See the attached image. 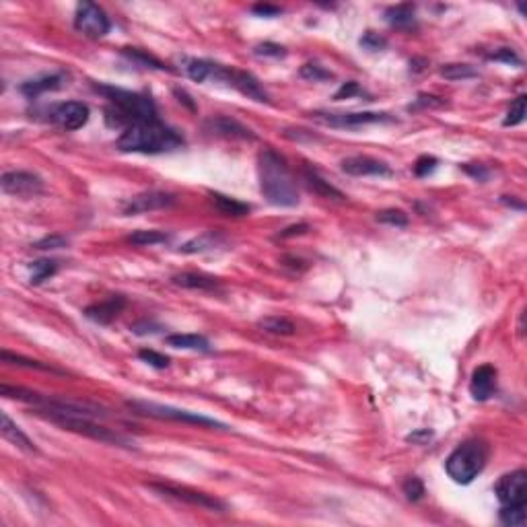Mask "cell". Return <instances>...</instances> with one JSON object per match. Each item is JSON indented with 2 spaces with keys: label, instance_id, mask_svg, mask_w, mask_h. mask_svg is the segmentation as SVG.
<instances>
[{
  "label": "cell",
  "instance_id": "4dcf8cb0",
  "mask_svg": "<svg viewBox=\"0 0 527 527\" xmlns=\"http://www.w3.org/2000/svg\"><path fill=\"white\" fill-rule=\"evenodd\" d=\"M169 237L167 233L163 231H134L130 237H128V241L132 243V245H140V248H150V245H159V243H167Z\"/></svg>",
  "mask_w": 527,
  "mask_h": 527
},
{
  "label": "cell",
  "instance_id": "83f0119b",
  "mask_svg": "<svg viewBox=\"0 0 527 527\" xmlns=\"http://www.w3.org/2000/svg\"><path fill=\"white\" fill-rule=\"evenodd\" d=\"M165 342L173 348H184V350H209L211 348V342L198 334H171L165 338Z\"/></svg>",
  "mask_w": 527,
  "mask_h": 527
},
{
  "label": "cell",
  "instance_id": "d6a6232c",
  "mask_svg": "<svg viewBox=\"0 0 527 527\" xmlns=\"http://www.w3.org/2000/svg\"><path fill=\"white\" fill-rule=\"evenodd\" d=\"M478 72L470 66V64H445L441 68V77L447 81H464V79H472Z\"/></svg>",
  "mask_w": 527,
  "mask_h": 527
},
{
  "label": "cell",
  "instance_id": "e575fe53",
  "mask_svg": "<svg viewBox=\"0 0 527 527\" xmlns=\"http://www.w3.org/2000/svg\"><path fill=\"white\" fill-rule=\"evenodd\" d=\"M124 56H128L134 62L147 66V68H157V70H165L167 68L165 64L161 62V60H157L155 56H150V54L143 52V50H136V48H124Z\"/></svg>",
  "mask_w": 527,
  "mask_h": 527
},
{
  "label": "cell",
  "instance_id": "6da1fadb",
  "mask_svg": "<svg viewBox=\"0 0 527 527\" xmlns=\"http://www.w3.org/2000/svg\"><path fill=\"white\" fill-rule=\"evenodd\" d=\"M257 177H260V192L270 204L282 206V209L299 204L295 177L287 165V161L272 148H264L260 152Z\"/></svg>",
  "mask_w": 527,
  "mask_h": 527
},
{
  "label": "cell",
  "instance_id": "60d3db41",
  "mask_svg": "<svg viewBox=\"0 0 527 527\" xmlns=\"http://www.w3.org/2000/svg\"><path fill=\"white\" fill-rule=\"evenodd\" d=\"M490 60H497V62H505V64H521V60L517 58V54L513 52V50H509V48H503V50H499V52H494V54H490L488 56Z\"/></svg>",
  "mask_w": 527,
  "mask_h": 527
},
{
  "label": "cell",
  "instance_id": "f6af8a7d",
  "mask_svg": "<svg viewBox=\"0 0 527 527\" xmlns=\"http://www.w3.org/2000/svg\"><path fill=\"white\" fill-rule=\"evenodd\" d=\"M357 93H362L360 91V87L357 83H346L340 91H338L336 95H334V99H344V97H353V95H357Z\"/></svg>",
  "mask_w": 527,
  "mask_h": 527
},
{
  "label": "cell",
  "instance_id": "603a6c76",
  "mask_svg": "<svg viewBox=\"0 0 527 527\" xmlns=\"http://www.w3.org/2000/svg\"><path fill=\"white\" fill-rule=\"evenodd\" d=\"M173 284L182 289H192V291H218L221 289V282L216 278L206 274H194V272L173 276Z\"/></svg>",
  "mask_w": 527,
  "mask_h": 527
},
{
  "label": "cell",
  "instance_id": "5bb4252c",
  "mask_svg": "<svg viewBox=\"0 0 527 527\" xmlns=\"http://www.w3.org/2000/svg\"><path fill=\"white\" fill-rule=\"evenodd\" d=\"M89 106L81 101H66L54 107L52 111V122L58 124L62 130H79L89 122Z\"/></svg>",
  "mask_w": 527,
  "mask_h": 527
},
{
  "label": "cell",
  "instance_id": "836d02e7",
  "mask_svg": "<svg viewBox=\"0 0 527 527\" xmlns=\"http://www.w3.org/2000/svg\"><path fill=\"white\" fill-rule=\"evenodd\" d=\"M526 111H527V97L526 95H519L511 107H509V111H506V118H505V126H519L523 120H526Z\"/></svg>",
  "mask_w": 527,
  "mask_h": 527
},
{
  "label": "cell",
  "instance_id": "5b68a950",
  "mask_svg": "<svg viewBox=\"0 0 527 527\" xmlns=\"http://www.w3.org/2000/svg\"><path fill=\"white\" fill-rule=\"evenodd\" d=\"M488 462V447L482 441H465L445 462L447 476L457 484H470L482 474Z\"/></svg>",
  "mask_w": 527,
  "mask_h": 527
},
{
  "label": "cell",
  "instance_id": "7402d4cb",
  "mask_svg": "<svg viewBox=\"0 0 527 527\" xmlns=\"http://www.w3.org/2000/svg\"><path fill=\"white\" fill-rule=\"evenodd\" d=\"M225 243V235L218 231H209V233H202V235H198V237H194L192 241L188 243H184L182 248H179V252L182 253H204V252H211V250H216V248H221Z\"/></svg>",
  "mask_w": 527,
  "mask_h": 527
},
{
  "label": "cell",
  "instance_id": "9c48e42d",
  "mask_svg": "<svg viewBox=\"0 0 527 527\" xmlns=\"http://www.w3.org/2000/svg\"><path fill=\"white\" fill-rule=\"evenodd\" d=\"M74 27L91 40H99L109 33L111 23L107 13L95 2H81L74 13Z\"/></svg>",
  "mask_w": 527,
  "mask_h": 527
},
{
  "label": "cell",
  "instance_id": "f35d334b",
  "mask_svg": "<svg viewBox=\"0 0 527 527\" xmlns=\"http://www.w3.org/2000/svg\"><path fill=\"white\" fill-rule=\"evenodd\" d=\"M138 357H140V360H145L147 365H150V367H155V369H165V367H169V359L165 357V355H161V353H155V350H140L138 353Z\"/></svg>",
  "mask_w": 527,
  "mask_h": 527
},
{
  "label": "cell",
  "instance_id": "7c38bea8",
  "mask_svg": "<svg viewBox=\"0 0 527 527\" xmlns=\"http://www.w3.org/2000/svg\"><path fill=\"white\" fill-rule=\"evenodd\" d=\"M175 204V196L169 194V192H143V194H136L132 198H128L126 202L122 204V212L126 216L132 214H145V212L152 211H163Z\"/></svg>",
  "mask_w": 527,
  "mask_h": 527
},
{
  "label": "cell",
  "instance_id": "484cf974",
  "mask_svg": "<svg viewBox=\"0 0 527 527\" xmlns=\"http://www.w3.org/2000/svg\"><path fill=\"white\" fill-rule=\"evenodd\" d=\"M385 19L392 27H398V29H410L414 21H416V9L414 4H398V6H392L387 9L385 13Z\"/></svg>",
  "mask_w": 527,
  "mask_h": 527
},
{
  "label": "cell",
  "instance_id": "d590c367",
  "mask_svg": "<svg viewBox=\"0 0 527 527\" xmlns=\"http://www.w3.org/2000/svg\"><path fill=\"white\" fill-rule=\"evenodd\" d=\"M377 221L383 225H392V227H406L408 225V214L398 209H389V211H381L377 214Z\"/></svg>",
  "mask_w": 527,
  "mask_h": 527
},
{
  "label": "cell",
  "instance_id": "44dd1931",
  "mask_svg": "<svg viewBox=\"0 0 527 527\" xmlns=\"http://www.w3.org/2000/svg\"><path fill=\"white\" fill-rule=\"evenodd\" d=\"M303 179H305V184H307V188L317 194V196H321V198H328V200H338V202H342L344 200V194L334 188L330 182H326L317 171L314 169H305L303 171Z\"/></svg>",
  "mask_w": 527,
  "mask_h": 527
},
{
  "label": "cell",
  "instance_id": "2e32d148",
  "mask_svg": "<svg viewBox=\"0 0 527 527\" xmlns=\"http://www.w3.org/2000/svg\"><path fill=\"white\" fill-rule=\"evenodd\" d=\"M497 392V369L490 365H482L472 373L470 381V394L478 401L488 400Z\"/></svg>",
  "mask_w": 527,
  "mask_h": 527
},
{
  "label": "cell",
  "instance_id": "8992f818",
  "mask_svg": "<svg viewBox=\"0 0 527 527\" xmlns=\"http://www.w3.org/2000/svg\"><path fill=\"white\" fill-rule=\"evenodd\" d=\"M126 406L143 416H150V418H159V421H173L184 422V424H198V426H209V428H227V424L209 418L204 414L198 412H190V410H182V408H173V406H163V404H155V401H140V400H128Z\"/></svg>",
  "mask_w": 527,
  "mask_h": 527
},
{
  "label": "cell",
  "instance_id": "4fadbf2b",
  "mask_svg": "<svg viewBox=\"0 0 527 527\" xmlns=\"http://www.w3.org/2000/svg\"><path fill=\"white\" fill-rule=\"evenodd\" d=\"M497 499L501 501V505H517V503H526L527 494V474L523 470L505 474L497 486H494Z\"/></svg>",
  "mask_w": 527,
  "mask_h": 527
},
{
  "label": "cell",
  "instance_id": "3957f363",
  "mask_svg": "<svg viewBox=\"0 0 527 527\" xmlns=\"http://www.w3.org/2000/svg\"><path fill=\"white\" fill-rule=\"evenodd\" d=\"M116 147L122 152H143V155H161L184 147V136L173 128L157 122H140L126 128Z\"/></svg>",
  "mask_w": 527,
  "mask_h": 527
},
{
  "label": "cell",
  "instance_id": "ba28073f",
  "mask_svg": "<svg viewBox=\"0 0 527 527\" xmlns=\"http://www.w3.org/2000/svg\"><path fill=\"white\" fill-rule=\"evenodd\" d=\"M212 79H214V81H221V83L231 84L233 89H237L239 93H243L245 97H250V99H253V101H260V104H266V101H268V93H266V89L262 87V83L253 77L252 72H245V70H237V68H229V66L214 64Z\"/></svg>",
  "mask_w": 527,
  "mask_h": 527
},
{
  "label": "cell",
  "instance_id": "52a82bcc",
  "mask_svg": "<svg viewBox=\"0 0 527 527\" xmlns=\"http://www.w3.org/2000/svg\"><path fill=\"white\" fill-rule=\"evenodd\" d=\"M147 488H150L152 492L165 497V499H171V501H177V503H186V505L192 506H200V509H206V511H212V513H225L227 511V505L218 499H214L206 492H200V490H194V488H188V486H175V484H163V482H150L147 484Z\"/></svg>",
  "mask_w": 527,
  "mask_h": 527
},
{
  "label": "cell",
  "instance_id": "ffe728a7",
  "mask_svg": "<svg viewBox=\"0 0 527 527\" xmlns=\"http://www.w3.org/2000/svg\"><path fill=\"white\" fill-rule=\"evenodd\" d=\"M209 128L212 130V134H218V136H225V138H239V140H253L255 138L250 128H245L243 124H239L237 120H231V118L211 120Z\"/></svg>",
  "mask_w": 527,
  "mask_h": 527
},
{
  "label": "cell",
  "instance_id": "7dc6e473",
  "mask_svg": "<svg viewBox=\"0 0 527 527\" xmlns=\"http://www.w3.org/2000/svg\"><path fill=\"white\" fill-rule=\"evenodd\" d=\"M253 13L264 15V17H276V15L280 13V9L270 6V4H255V6H253Z\"/></svg>",
  "mask_w": 527,
  "mask_h": 527
},
{
  "label": "cell",
  "instance_id": "d4e9b609",
  "mask_svg": "<svg viewBox=\"0 0 527 527\" xmlns=\"http://www.w3.org/2000/svg\"><path fill=\"white\" fill-rule=\"evenodd\" d=\"M257 328L264 330L266 334H272V336H293L295 334V323L289 319V317L282 316H268L262 317L257 321Z\"/></svg>",
  "mask_w": 527,
  "mask_h": 527
},
{
  "label": "cell",
  "instance_id": "b9f144b4",
  "mask_svg": "<svg viewBox=\"0 0 527 527\" xmlns=\"http://www.w3.org/2000/svg\"><path fill=\"white\" fill-rule=\"evenodd\" d=\"M385 43L387 42H385L383 38H379L377 33H373V31H367L365 38L360 40V45H362V48L373 50V52H375V50H381V48H385Z\"/></svg>",
  "mask_w": 527,
  "mask_h": 527
},
{
  "label": "cell",
  "instance_id": "c3c4849f",
  "mask_svg": "<svg viewBox=\"0 0 527 527\" xmlns=\"http://www.w3.org/2000/svg\"><path fill=\"white\" fill-rule=\"evenodd\" d=\"M431 437H433V433H431V431H418V433L410 435V437H408V441H412V443H422V441H426V439H431Z\"/></svg>",
  "mask_w": 527,
  "mask_h": 527
},
{
  "label": "cell",
  "instance_id": "8d00e7d4",
  "mask_svg": "<svg viewBox=\"0 0 527 527\" xmlns=\"http://www.w3.org/2000/svg\"><path fill=\"white\" fill-rule=\"evenodd\" d=\"M401 492L406 494V499L408 501H412V503H418L422 497H424V484H422L418 478H408L404 484H401Z\"/></svg>",
  "mask_w": 527,
  "mask_h": 527
},
{
  "label": "cell",
  "instance_id": "cb8c5ba5",
  "mask_svg": "<svg viewBox=\"0 0 527 527\" xmlns=\"http://www.w3.org/2000/svg\"><path fill=\"white\" fill-rule=\"evenodd\" d=\"M211 202L212 206L221 212V214H225V216H248L250 211H252L250 204L239 202V200L229 198L225 194H211Z\"/></svg>",
  "mask_w": 527,
  "mask_h": 527
},
{
  "label": "cell",
  "instance_id": "4316f807",
  "mask_svg": "<svg viewBox=\"0 0 527 527\" xmlns=\"http://www.w3.org/2000/svg\"><path fill=\"white\" fill-rule=\"evenodd\" d=\"M182 68L184 72L190 77L196 83H204L212 79V70H214V62L209 60H198V58H184L182 60Z\"/></svg>",
  "mask_w": 527,
  "mask_h": 527
},
{
  "label": "cell",
  "instance_id": "9a60e30c",
  "mask_svg": "<svg viewBox=\"0 0 527 527\" xmlns=\"http://www.w3.org/2000/svg\"><path fill=\"white\" fill-rule=\"evenodd\" d=\"M340 167L344 173L355 175V177H369V175H392V169L387 163H383L379 159L373 157H365V155H355V157H346Z\"/></svg>",
  "mask_w": 527,
  "mask_h": 527
},
{
  "label": "cell",
  "instance_id": "74e56055",
  "mask_svg": "<svg viewBox=\"0 0 527 527\" xmlns=\"http://www.w3.org/2000/svg\"><path fill=\"white\" fill-rule=\"evenodd\" d=\"M301 77L303 79H307V81H314V83H319V81H326V79H330L332 74L328 72V70H323L319 64H305L303 68H301Z\"/></svg>",
  "mask_w": 527,
  "mask_h": 527
},
{
  "label": "cell",
  "instance_id": "277c9868",
  "mask_svg": "<svg viewBox=\"0 0 527 527\" xmlns=\"http://www.w3.org/2000/svg\"><path fill=\"white\" fill-rule=\"evenodd\" d=\"M35 414L42 416L45 421L54 422L58 426H62L64 431L83 435L89 439H95L99 443L116 445V447H134V441H130L126 435L109 428L106 424L93 421V416H83V414H68V412H58L52 408H35Z\"/></svg>",
  "mask_w": 527,
  "mask_h": 527
},
{
  "label": "cell",
  "instance_id": "d6986e66",
  "mask_svg": "<svg viewBox=\"0 0 527 527\" xmlns=\"http://www.w3.org/2000/svg\"><path fill=\"white\" fill-rule=\"evenodd\" d=\"M0 433H2V437L6 439V441H11V443L15 445V447H19L23 451H27V453H38V447L35 443L23 433L21 428L15 424V422L9 418V414L6 412H2L0 414Z\"/></svg>",
  "mask_w": 527,
  "mask_h": 527
},
{
  "label": "cell",
  "instance_id": "1f68e13d",
  "mask_svg": "<svg viewBox=\"0 0 527 527\" xmlns=\"http://www.w3.org/2000/svg\"><path fill=\"white\" fill-rule=\"evenodd\" d=\"M58 272V264L52 262V260H38L31 264V282L33 284H40L43 280H48L50 276H54Z\"/></svg>",
  "mask_w": 527,
  "mask_h": 527
},
{
  "label": "cell",
  "instance_id": "f546056e",
  "mask_svg": "<svg viewBox=\"0 0 527 527\" xmlns=\"http://www.w3.org/2000/svg\"><path fill=\"white\" fill-rule=\"evenodd\" d=\"M527 513L526 503H517V505H503L501 509V521L509 527H523L526 526Z\"/></svg>",
  "mask_w": 527,
  "mask_h": 527
},
{
  "label": "cell",
  "instance_id": "f1b7e54d",
  "mask_svg": "<svg viewBox=\"0 0 527 527\" xmlns=\"http://www.w3.org/2000/svg\"><path fill=\"white\" fill-rule=\"evenodd\" d=\"M0 359L2 362H6V365H15V367H25V369H35V371H45V373H60V371H56L54 367H50V365H43L40 360H33V359H25L21 355H15V353H11V350H2L0 353Z\"/></svg>",
  "mask_w": 527,
  "mask_h": 527
},
{
  "label": "cell",
  "instance_id": "e0dca14e",
  "mask_svg": "<svg viewBox=\"0 0 527 527\" xmlns=\"http://www.w3.org/2000/svg\"><path fill=\"white\" fill-rule=\"evenodd\" d=\"M126 307V299L120 295H113L101 301V303H95V305H89L84 309V316L89 317L91 321L95 323H101V326H107L111 323L116 317L122 314V309Z\"/></svg>",
  "mask_w": 527,
  "mask_h": 527
},
{
  "label": "cell",
  "instance_id": "ee69618b",
  "mask_svg": "<svg viewBox=\"0 0 527 527\" xmlns=\"http://www.w3.org/2000/svg\"><path fill=\"white\" fill-rule=\"evenodd\" d=\"M255 54H257V56H274V58H280V56H284L287 52H284V48H280V45H276V43H262V45L255 48Z\"/></svg>",
  "mask_w": 527,
  "mask_h": 527
},
{
  "label": "cell",
  "instance_id": "30bf717a",
  "mask_svg": "<svg viewBox=\"0 0 527 527\" xmlns=\"http://www.w3.org/2000/svg\"><path fill=\"white\" fill-rule=\"evenodd\" d=\"M2 192L15 198H35L43 192V182L40 175L31 171H6L0 179Z\"/></svg>",
  "mask_w": 527,
  "mask_h": 527
},
{
  "label": "cell",
  "instance_id": "7a4b0ae2",
  "mask_svg": "<svg viewBox=\"0 0 527 527\" xmlns=\"http://www.w3.org/2000/svg\"><path fill=\"white\" fill-rule=\"evenodd\" d=\"M99 93H104L109 101L106 109V120L109 126L113 128H130L140 122H157V107L152 99L140 93H132L116 87H97Z\"/></svg>",
  "mask_w": 527,
  "mask_h": 527
},
{
  "label": "cell",
  "instance_id": "bcb514c9",
  "mask_svg": "<svg viewBox=\"0 0 527 527\" xmlns=\"http://www.w3.org/2000/svg\"><path fill=\"white\" fill-rule=\"evenodd\" d=\"M309 231V225H305V223H299V225H293V227H289V229H284V231L280 233L278 237L280 239H289V237H295V235H303V233Z\"/></svg>",
  "mask_w": 527,
  "mask_h": 527
},
{
  "label": "cell",
  "instance_id": "ac0fdd59",
  "mask_svg": "<svg viewBox=\"0 0 527 527\" xmlns=\"http://www.w3.org/2000/svg\"><path fill=\"white\" fill-rule=\"evenodd\" d=\"M64 81H66L64 74H45V77H40V79L25 81L19 89H21V93L27 99H35V97H40L42 93L62 89Z\"/></svg>",
  "mask_w": 527,
  "mask_h": 527
},
{
  "label": "cell",
  "instance_id": "ab89813d",
  "mask_svg": "<svg viewBox=\"0 0 527 527\" xmlns=\"http://www.w3.org/2000/svg\"><path fill=\"white\" fill-rule=\"evenodd\" d=\"M68 245V241L60 237V235H50V237H43L40 239L33 248L35 250H58V248H66Z\"/></svg>",
  "mask_w": 527,
  "mask_h": 527
},
{
  "label": "cell",
  "instance_id": "7bdbcfd3",
  "mask_svg": "<svg viewBox=\"0 0 527 527\" xmlns=\"http://www.w3.org/2000/svg\"><path fill=\"white\" fill-rule=\"evenodd\" d=\"M437 165V159L435 157H421L418 161H416V165H414V173L418 175V177H424V175H428L433 169Z\"/></svg>",
  "mask_w": 527,
  "mask_h": 527
},
{
  "label": "cell",
  "instance_id": "8fae6325",
  "mask_svg": "<svg viewBox=\"0 0 527 527\" xmlns=\"http://www.w3.org/2000/svg\"><path fill=\"white\" fill-rule=\"evenodd\" d=\"M316 120L321 124L334 128H362L369 124H385L394 122L389 113H377V111H357V113H316Z\"/></svg>",
  "mask_w": 527,
  "mask_h": 527
}]
</instances>
